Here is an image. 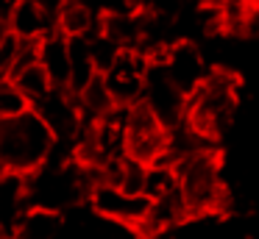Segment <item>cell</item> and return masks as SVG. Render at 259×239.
<instances>
[{
	"label": "cell",
	"instance_id": "obj_23",
	"mask_svg": "<svg viewBox=\"0 0 259 239\" xmlns=\"http://www.w3.org/2000/svg\"><path fill=\"white\" fill-rule=\"evenodd\" d=\"M242 36H259V3H253L245 11V22H242Z\"/></svg>",
	"mask_w": 259,
	"mask_h": 239
},
{
	"label": "cell",
	"instance_id": "obj_8",
	"mask_svg": "<svg viewBox=\"0 0 259 239\" xmlns=\"http://www.w3.org/2000/svg\"><path fill=\"white\" fill-rule=\"evenodd\" d=\"M90 209L95 211L98 217L109 222H120V225L137 228L142 220H145L148 209H151V200L145 195H128L123 189L112 186V183H98L95 189L87 198Z\"/></svg>",
	"mask_w": 259,
	"mask_h": 239
},
{
	"label": "cell",
	"instance_id": "obj_20",
	"mask_svg": "<svg viewBox=\"0 0 259 239\" xmlns=\"http://www.w3.org/2000/svg\"><path fill=\"white\" fill-rule=\"evenodd\" d=\"M31 100L14 86L12 81H3L0 83V120H17L23 117L25 111H31Z\"/></svg>",
	"mask_w": 259,
	"mask_h": 239
},
{
	"label": "cell",
	"instance_id": "obj_4",
	"mask_svg": "<svg viewBox=\"0 0 259 239\" xmlns=\"http://www.w3.org/2000/svg\"><path fill=\"white\" fill-rule=\"evenodd\" d=\"M167 150V128L145 103L128 106V159L151 167Z\"/></svg>",
	"mask_w": 259,
	"mask_h": 239
},
{
	"label": "cell",
	"instance_id": "obj_19",
	"mask_svg": "<svg viewBox=\"0 0 259 239\" xmlns=\"http://www.w3.org/2000/svg\"><path fill=\"white\" fill-rule=\"evenodd\" d=\"M9 81H12L14 86H17L20 92H23L25 98L31 100V106L39 103V100L45 98V94H51V89H53V83H51V78H48V72L42 70L39 64L25 67L23 72H17V75L9 78Z\"/></svg>",
	"mask_w": 259,
	"mask_h": 239
},
{
	"label": "cell",
	"instance_id": "obj_16",
	"mask_svg": "<svg viewBox=\"0 0 259 239\" xmlns=\"http://www.w3.org/2000/svg\"><path fill=\"white\" fill-rule=\"evenodd\" d=\"M67 47H70V92L78 94V92H84L101 72H98L95 61H92V50H90V39L87 36L67 39Z\"/></svg>",
	"mask_w": 259,
	"mask_h": 239
},
{
	"label": "cell",
	"instance_id": "obj_2",
	"mask_svg": "<svg viewBox=\"0 0 259 239\" xmlns=\"http://www.w3.org/2000/svg\"><path fill=\"white\" fill-rule=\"evenodd\" d=\"M237 89H240V81L231 70H223V67L209 70L203 83L187 98V122L201 136L218 142L234 122Z\"/></svg>",
	"mask_w": 259,
	"mask_h": 239
},
{
	"label": "cell",
	"instance_id": "obj_5",
	"mask_svg": "<svg viewBox=\"0 0 259 239\" xmlns=\"http://www.w3.org/2000/svg\"><path fill=\"white\" fill-rule=\"evenodd\" d=\"M142 103L156 114V120L162 122L167 131L187 120V94L170 81V75L164 72L162 61H151V67H148Z\"/></svg>",
	"mask_w": 259,
	"mask_h": 239
},
{
	"label": "cell",
	"instance_id": "obj_14",
	"mask_svg": "<svg viewBox=\"0 0 259 239\" xmlns=\"http://www.w3.org/2000/svg\"><path fill=\"white\" fill-rule=\"evenodd\" d=\"M62 211L31 206L14 228V239H56L62 233Z\"/></svg>",
	"mask_w": 259,
	"mask_h": 239
},
{
	"label": "cell",
	"instance_id": "obj_17",
	"mask_svg": "<svg viewBox=\"0 0 259 239\" xmlns=\"http://www.w3.org/2000/svg\"><path fill=\"white\" fill-rule=\"evenodd\" d=\"M75 100H78L81 120L84 122H98L103 114H109V111L114 109V100H112V94H109L106 83H103V75H98L84 92L75 94Z\"/></svg>",
	"mask_w": 259,
	"mask_h": 239
},
{
	"label": "cell",
	"instance_id": "obj_3",
	"mask_svg": "<svg viewBox=\"0 0 259 239\" xmlns=\"http://www.w3.org/2000/svg\"><path fill=\"white\" fill-rule=\"evenodd\" d=\"M181 183V195L187 200V209L192 217L220 214L229 206V189L223 183V167H220L218 150L187 156L176 164Z\"/></svg>",
	"mask_w": 259,
	"mask_h": 239
},
{
	"label": "cell",
	"instance_id": "obj_21",
	"mask_svg": "<svg viewBox=\"0 0 259 239\" xmlns=\"http://www.w3.org/2000/svg\"><path fill=\"white\" fill-rule=\"evenodd\" d=\"M90 39V50H92V61H95V67H98V72H106L109 67L114 64V61L120 59V53H123V47H120L114 39H109L103 31H98V33H92V36H87Z\"/></svg>",
	"mask_w": 259,
	"mask_h": 239
},
{
	"label": "cell",
	"instance_id": "obj_12",
	"mask_svg": "<svg viewBox=\"0 0 259 239\" xmlns=\"http://www.w3.org/2000/svg\"><path fill=\"white\" fill-rule=\"evenodd\" d=\"M9 31L23 42H42L45 36L56 33V14L45 11L31 0H23L9 20Z\"/></svg>",
	"mask_w": 259,
	"mask_h": 239
},
{
	"label": "cell",
	"instance_id": "obj_6",
	"mask_svg": "<svg viewBox=\"0 0 259 239\" xmlns=\"http://www.w3.org/2000/svg\"><path fill=\"white\" fill-rule=\"evenodd\" d=\"M151 59L140 50H123L120 59L103 72V83H106L109 94H112L114 106H134L145 94V78Z\"/></svg>",
	"mask_w": 259,
	"mask_h": 239
},
{
	"label": "cell",
	"instance_id": "obj_25",
	"mask_svg": "<svg viewBox=\"0 0 259 239\" xmlns=\"http://www.w3.org/2000/svg\"><path fill=\"white\" fill-rule=\"evenodd\" d=\"M31 3H36V6H42L45 11H51V14H56L59 9H62L67 0H31Z\"/></svg>",
	"mask_w": 259,
	"mask_h": 239
},
{
	"label": "cell",
	"instance_id": "obj_13",
	"mask_svg": "<svg viewBox=\"0 0 259 239\" xmlns=\"http://www.w3.org/2000/svg\"><path fill=\"white\" fill-rule=\"evenodd\" d=\"M39 67L48 72L51 83L56 89H70V47L67 36L51 33L39 42Z\"/></svg>",
	"mask_w": 259,
	"mask_h": 239
},
{
	"label": "cell",
	"instance_id": "obj_1",
	"mask_svg": "<svg viewBox=\"0 0 259 239\" xmlns=\"http://www.w3.org/2000/svg\"><path fill=\"white\" fill-rule=\"evenodd\" d=\"M56 136L34 109L17 120H0V172L31 175L53 156Z\"/></svg>",
	"mask_w": 259,
	"mask_h": 239
},
{
	"label": "cell",
	"instance_id": "obj_18",
	"mask_svg": "<svg viewBox=\"0 0 259 239\" xmlns=\"http://www.w3.org/2000/svg\"><path fill=\"white\" fill-rule=\"evenodd\" d=\"M179 189H181V183H179L176 167H170V164H151L148 167V175H145V198L148 200L167 198V195L179 192Z\"/></svg>",
	"mask_w": 259,
	"mask_h": 239
},
{
	"label": "cell",
	"instance_id": "obj_7",
	"mask_svg": "<svg viewBox=\"0 0 259 239\" xmlns=\"http://www.w3.org/2000/svg\"><path fill=\"white\" fill-rule=\"evenodd\" d=\"M34 111L42 117V122L51 128V133L56 136V142L67 145V148L73 150L75 136H78L81 125H84L75 94L70 92V89H56L53 86L51 94H45L39 103H34Z\"/></svg>",
	"mask_w": 259,
	"mask_h": 239
},
{
	"label": "cell",
	"instance_id": "obj_11",
	"mask_svg": "<svg viewBox=\"0 0 259 239\" xmlns=\"http://www.w3.org/2000/svg\"><path fill=\"white\" fill-rule=\"evenodd\" d=\"M31 209L28 200V175L0 172V228L14 236L20 217Z\"/></svg>",
	"mask_w": 259,
	"mask_h": 239
},
{
	"label": "cell",
	"instance_id": "obj_15",
	"mask_svg": "<svg viewBox=\"0 0 259 239\" xmlns=\"http://www.w3.org/2000/svg\"><path fill=\"white\" fill-rule=\"evenodd\" d=\"M56 31L67 39L75 36H92V33L101 31V17L95 14L92 9L81 3H64L62 9L56 11Z\"/></svg>",
	"mask_w": 259,
	"mask_h": 239
},
{
	"label": "cell",
	"instance_id": "obj_24",
	"mask_svg": "<svg viewBox=\"0 0 259 239\" xmlns=\"http://www.w3.org/2000/svg\"><path fill=\"white\" fill-rule=\"evenodd\" d=\"M20 3L23 0H0V36L9 31V20H12V14L17 11Z\"/></svg>",
	"mask_w": 259,
	"mask_h": 239
},
{
	"label": "cell",
	"instance_id": "obj_10",
	"mask_svg": "<svg viewBox=\"0 0 259 239\" xmlns=\"http://www.w3.org/2000/svg\"><path fill=\"white\" fill-rule=\"evenodd\" d=\"M187 220H192V214H190V209H187V200L179 189V192L167 195V198L151 200V209H148L145 220H142L134 231L145 239H156V236H162V233L176 231V228L184 225Z\"/></svg>",
	"mask_w": 259,
	"mask_h": 239
},
{
	"label": "cell",
	"instance_id": "obj_27",
	"mask_svg": "<svg viewBox=\"0 0 259 239\" xmlns=\"http://www.w3.org/2000/svg\"><path fill=\"white\" fill-rule=\"evenodd\" d=\"M206 3H218V6H220V3H223V0H206Z\"/></svg>",
	"mask_w": 259,
	"mask_h": 239
},
{
	"label": "cell",
	"instance_id": "obj_26",
	"mask_svg": "<svg viewBox=\"0 0 259 239\" xmlns=\"http://www.w3.org/2000/svg\"><path fill=\"white\" fill-rule=\"evenodd\" d=\"M256 0H223V6H237V9H251Z\"/></svg>",
	"mask_w": 259,
	"mask_h": 239
},
{
	"label": "cell",
	"instance_id": "obj_9",
	"mask_svg": "<svg viewBox=\"0 0 259 239\" xmlns=\"http://www.w3.org/2000/svg\"><path fill=\"white\" fill-rule=\"evenodd\" d=\"M151 61H162V67L170 75V81H173L187 98H190V94L203 83V78L209 75V67H206V61H203L201 47H198L192 39H179V42L170 44L159 59H151Z\"/></svg>",
	"mask_w": 259,
	"mask_h": 239
},
{
	"label": "cell",
	"instance_id": "obj_22",
	"mask_svg": "<svg viewBox=\"0 0 259 239\" xmlns=\"http://www.w3.org/2000/svg\"><path fill=\"white\" fill-rule=\"evenodd\" d=\"M17 53H20V39L12 31H6L0 36V75L9 78L17 64Z\"/></svg>",
	"mask_w": 259,
	"mask_h": 239
}]
</instances>
